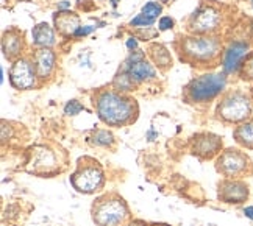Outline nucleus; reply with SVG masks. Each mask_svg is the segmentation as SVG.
I'll return each mask as SVG.
<instances>
[{
	"instance_id": "nucleus-1",
	"label": "nucleus",
	"mask_w": 253,
	"mask_h": 226,
	"mask_svg": "<svg viewBox=\"0 0 253 226\" xmlns=\"http://www.w3.org/2000/svg\"><path fill=\"white\" fill-rule=\"evenodd\" d=\"M97 114L106 125L122 126L133 120L136 105L134 100L118 92H102L97 97Z\"/></svg>"
},
{
	"instance_id": "nucleus-2",
	"label": "nucleus",
	"mask_w": 253,
	"mask_h": 226,
	"mask_svg": "<svg viewBox=\"0 0 253 226\" xmlns=\"http://www.w3.org/2000/svg\"><path fill=\"white\" fill-rule=\"evenodd\" d=\"M227 86L223 74H207L196 78L188 87V95L192 102H207L219 95Z\"/></svg>"
},
{
	"instance_id": "nucleus-3",
	"label": "nucleus",
	"mask_w": 253,
	"mask_h": 226,
	"mask_svg": "<svg viewBox=\"0 0 253 226\" xmlns=\"http://www.w3.org/2000/svg\"><path fill=\"white\" fill-rule=\"evenodd\" d=\"M126 215H128V209L121 198L102 200L92 211L94 222L99 226H121Z\"/></svg>"
},
{
	"instance_id": "nucleus-4",
	"label": "nucleus",
	"mask_w": 253,
	"mask_h": 226,
	"mask_svg": "<svg viewBox=\"0 0 253 226\" xmlns=\"http://www.w3.org/2000/svg\"><path fill=\"white\" fill-rule=\"evenodd\" d=\"M250 100L241 92H233L222 100L217 108V114L227 122H242L250 115Z\"/></svg>"
},
{
	"instance_id": "nucleus-5",
	"label": "nucleus",
	"mask_w": 253,
	"mask_h": 226,
	"mask_svg": "<svg viewBox=\"0 0 253 226\" xmlns=\"http://www.w3.org/2000/svg\"><path fill=\"white\" fill-rule=\"evenodd\" d=\"M71 183L75 190H79L82 193H92L102 188L103 172L100 167L97 165V162L83 164L79 167V170L71 176Z\"/></svg>"
},
{
	"instance_id": "nucleus-6",
	"label": "nucleus",
	"mask_w": 253,
	"mask_h": 226,
	"mask_svg": "<svg viewBox=\"0 0 253 226\" xmlns=\"http://www.w3.org/2000/svg\"><path fill=\"white\" fill-rule=\"evenodd\" d=\"M220 44L216 38H186L181 42L183 53L191 60L210 61L217 56Z\"/></svg>"
},
{
	"instance_id": "nucleus-7",
	"label": "nucleus",
	"mask_w": 253,
	"mask_h": 226,
	"mask_svg": "<svg viewBox=\"0 0 253 226\" xmlns=\"http://www.w3.org/2000/svg\"><path fill=\"white\" fill-rule=\"evenodd\" d=\"M250 161L249 158L241 151L236 150H227L220 154L217 159V170L228 176V178H238L249 170Z\"/></svg>"
},
{
	"instance_id": "nucleus-8",
	"label": "nucleus",
	"mask_w": 253,
	"mask_h": 226,
	"mask_svg": "<svg viewBox=\"0 0 253 226\" xmlns=\"http://www.w3.org/2000/svg\"><path fill=\"white\" fill-rule=\"evenodd\" d=\"M9 81L16 89H30L35 86V69L27 60H17L9 72Z\"/></svg>"
},
{
	"instance_id": "nucleus-9",
	"label": "nucleus",
	"mask_w": 253,
	"mask_h": 226,
	"mask_svg": "<svg viewBox=\"0 0 253 226\" xmlns=\"http://www.w3.org/2000/svg\"><path fill=\"white\" fill-rule=\"evenodd\" d=\"M249 196L247 184L241 181H223L219 184V198L225 203H242Z\"/></svg>"
},
{
	"instance_id": "nucleus-10",
	"label": "nucleus",
	"mask_w": 253,
	"mask_h": 226,
	"mask_svg": "<svg viewBox=\"0 0 253 226\" xmlns=\"http://www.w3.org/2000/svg\"><path fill=\"white\" fill-rule=\"evenodd\" d=\"M249 53V45L246 42H233L230 44V47L225 50V55H223V72L225 74H233L236 72L241 61L244 60Z\"/></svg>"
},
{
	"instance_id": "nucleus-11",
	"label": "nucleus",
	"mask_w": 253,
	"mask_h": 226,
	"mask_svg": "<svg viewBox=\"0 0 253 226\" xmlns=\"http://www.w3.org/2000/svg\"><path fill=\"white\" fill-rule=\"evenodd\" d=\"M220 21V16L214 8H203L194 16L192 30L199 33H208L216 30Z\"/></svg>"
},
{
	"instance_id": "nucleus-12",
	"label": "nucleus",
	"mask_w": 253,
	"mask_h": 226,
	"mask_svg": "<svg viewBox=\"0 0 253 226\" xmlns=\"http://www.w3.org/2000/svg\"><path fill=\"white\" fill-rule=\"evenodd\" d=\"M222 147V141L214 134H200L194 141V153H197L203 158H211L216 154Z\"/></svg>"
},
{
	"instance_id": "nucleus-13",
	"label": "nucleus",
	"mask_w": 253,
	"mask_h": 226,
	"mask_svg": "<svg viewBox=\"0 0 253 226\" xmlns=\"http://www.w3.org/2000/svg\"><path fill=\"white\" fill-rule=\"evenodd\" d=\"M55 67V53L48 47H44L35 53V71L38 76L47 78Z\"/></svg>"
},
{
	"instance_id": "nucleus-14",
	"label": "nucleus",
	"mask_w": 253,
	"mask_h": 226,
	"mask_svg": "<svg viewBox=\"0 0 253 226\" xmlns=\"http://www.w3.org/2000/svg\"><path fill=\"white\" fill-rule=\"evenodd\" d=\"M124 71L128 72V75L131 76V80L136 81V83L150 80V78L155 76V69L152 67L150 63H147L145 60H141L138 63H128V61H125Z\"/></svg>"
},
{
	"instance_id": "nucleus-15",
	"label": "nucleus",
	"mask_w": 253,
	"mask_h": 226,
	"mask_svg": "<svg viewBox=\"0 0 253 226\" xmlns=\"http://www.w3.org/2000/svg\"><path fill=\"white\" fill-rule=\"evenodd\" d=\"M56 28L63 35H74L80 28V19L71 11H60L53 16Z\"/></svg>"
},
{
	"instance_id": "nucleus-16",
	"label": "nucleus",
	"mask_w": 253,
	"mask_h": 226,
	"mask_svg": "<svg viewBox=\"0 0 253 226\" xmlns=\"http://www.w3.org/2000/svg\"><path fill=\"white\" fill-rule=\"evenodd\" d=\"M21 48H22V35L17 30H9L3 35L2 50L8 60L16 58L19 55V52H21Z\"/></svg>"
},
{
	"instance_id": "nucleus-17",
	"label": "nucleus",
	"mask_w": 253,
	"mask_h": 226,
	"mask_svg": "<svg viewBox=\"0 0 253 226\" xmlns=\"http://www.w3.org/2000/svg\"><path fill=\"white\" fill-rule=\"evenodd\" d=\"M33 41L36 45H41V47H52L55 44V33L52 30V27L45 24V22H41L38 24L35 28H33Z\"/></svg>"
},
{
	"instance_id": "nucleus-18",
	"label": "nucleus",
	"mask_w": 253,
	"mask_h": 226,
	"mask_svg": "<svg viewBox=\"0 0 253 226\" xmlns=\"http://www.w3.org/2000/svg\"><path fill=\"white\" fill-rule=\"evenodd\" d=\"M235 139L244 147L253 149V120H249L238 126L235 131Z\"/></svg>"
},
{
	"instance_id": "nucleus-19",
	"label": "nucleus",
	"mask_w": 253,
	"mask_h": 226,
	"mask_svg": "<svg viewBox=\"0 0 253 226\" xmlns=\"http://www.w3.org/2000/svg\"><path fill=\"white\" fill-rule=\"evenodd\" d=\"M92 142L95 145H102V147H108V145H113L114 142V136L106 131V130H99L94 136H92Z\"/></svg>"
},
{
	"instance_id": "nucleus-20",
	"label": "nucleus",
	"mask_w": 253,
	"mask_h": 226,
	"mask_svg": "<svg viewBox=\"0 0 253 226\" xmlns=\"http://www.w3.org/2000/svg\"><path fill=\"white\" fill-rule=\"evenodd\" d=\"M158 47V52L160 53H157V50L155 48H152V56H153V60H155V63L157 64H160L161 67H166V66H169L170 64V55H169V52L166 50L164 47H161V45H157Z\"/></svg>"
},
{
	"instance_id": "nucleus-21",
	"label": "nucleus",
	"mask_w": 253,
	"mask_h": 226,
	"mask_svg": "<svg viewBox=\"0 0 253 226\" xmlns=\"http://www.w3.org/2000/svg\"><path fill=\"white\" fill-rule=\"evenodd\" d=\"M133 80H131V76L128 75V72H121L118 76L114 78V86L118 87V89L121 91H128L131 89V86H133Z\"/></svg>"
},
{
	"instance_id": "nucleus-22",
	"label": "nucleus",
	"mask_w": 253,
	"mask_h": 226,
	"mask_svg": "<svg viewBox=\"0 0 253 226\" xmlns=\"http://www.w3.org/2000/svg\"><path fill=\"white\" fill-rule=\"evenodd\" d=\"M161 11H163V8L157 2H149L142 6V14L150 17V19H155L158 14H161Z\"/></svg>"
},
{
	"instance_id": "nucleus-23",
	"label": "nucleus",
	"mask_w": 253,
	"mask_h": 226,
	"mask_svg": "<svg viewBox=\"0 0 253 226\" xmlns=\"http://www.w3.org/2000/svg\"><path fill=\"white\" fill-rule=\"evenodd\" d=\"M83 110H84L83 105H82L80 102H77V100L67 102V105L64 106V113H66L67 115H77V114H80Z\"/></svg>"
},
{
	"instance_id": "nucleus-24",
	"label": "nucleus",
	"mask_w": 253,
	"mask_h": 226,
	"mask_svg": "<svg viewBox=\"0 0 253 226\" xmlns=\"http://www.w3.org/2000/svg\"><path fill=\"white\" fill-rule=\"evenodd\" d=\"M155 22V19H150L147 16H144V14H139V16H136L134 19H131V25L133 27H150L153 25Z\"/></svg>"
},
{
	"instance_id": "nucleus-25",
	"label": "nucleus",
	"mask_w": 253,
	"mask_h": 226,
	"mask_svg": "<svg viewBox=\"0 0 253 226\" xmlns=\"http://www.w3.org/2000/svg\"><path fill=\"white\" fill-rule=\"evenodd\" d=\"M244 76L253 80V56L244 64Z\"/></svg>"
},
{
	"instance_id": "nucleus-26",
	"label": "nucleus",
	"mask_w": 253,
	"mask_h": 226,
	"mask_svg": "<svg viewBox=\"0 0 253 226\" xmlns=\"http://www.w3.org/2000/svg\"><path fill=\"white\" fill-rule=\"evenodd\" d=\"M158 27H160V30H169V28H172L173 27V21L170 17H161V21H160V24H158Z\"/></svg>"
},
{
	"instance_id": "nucleus-27",
	"label": "nucleus",
	"mask_w": 253,
	"mask_h": 226,
	"mask_svg": "<svg viewBox=\"0 0 253 226\" xmlns=\"http://www.w3.org/2000/svg\"><path fill=\"white\" fill-rule=\"evenodd\" d=\"M92 30H94V27H91V25H86V27H80L79 30H77L74 35H75V36H86V35L92 33Z\"/></svg>"
},
{
	"instance_id": "nucleus-28",
	"label": "nucleus",
	"mask_w": 253,
	"mask_h": 226,
	"mask_svg": "<svg viewBox=\"0 0 253 226\" xmlns=\"http://www.w3.org/2000/svg\"><path fill=\"white\" fill-rule=\"evenodd\" d=\"M126 48H128V50H136V48H138V41H136L134 38H130L128 41H126Z\"/></svg>"
},
{
	"instance_id": "nucleus-29",
	"label": "nucleus",
	"mask_w": 253,
	"mask_h": 226,
	"mask_svg": "<svg viewBox=\"0 0 253 226\" xmlns=\"http://www.w3.org/2000/svg\"><path fill=\"white\" fill-rule=\"evenodd\" d=\"M244 214H246V217L253 220V206H249V208L244 209Z\"/></svg>"
},
{
	"instance_id": "nucleus-30",
	"label": "nucleus",
	"mask_w": 253,
	"mask_h": 226,
	"mask_svg": "<svg viewBox=\"0 0 253 226\" xmlns=\"http://www.w3.org/2000/svg\"><path fill=\"white\" fill-rule=\"evenodd\" d=\"M69 6H71V3H69V2H66V0H63L61 3H58V9H64V11H66V9L69 8Z\"/></svg>"
},
{
	"instance_id": "nucleus-31",
	"label": "nucleus",
	"mask_w": 253,
	"mask_h": 226,
	"mask_svg": "<svg viewBox=\"0 0 253 226\" xmlns=\"http://www.w3.org/2000/svg\"><path fill=\"white\" fill-rule=\"evenodd\" d=\"M110 2H111V5H113V6H116V5H118V3L121 2V0H110Z\"/></svg>"
},
{
	"instance_id": "nucleus-32",
	"label": "nucleus",
	"mask_w": 253,
	"mask_h": 226,
	"mask_svg": "<svg viewBox=\"0 0 253 226\" xmlns=\"http://www.w3.org/2000/svg\"><path fill=\"white\" fill-rule=\"evenodd\" d=\"M252 5H253V0H252Z\"/></svg>"
}]
</instances>
